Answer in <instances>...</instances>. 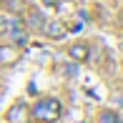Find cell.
<instances>
[{"instance_id": "30bf717a", "label": "cell", "mask_w": 123, "mask_h": 123, "mask_svg": "<svg viewBox=\"0 0 123 123\" xmlns=\"http://www.w3.org/2000/svg\"><path fill=\"white\" fill-rule=\"evenodd\" d=\"M18 18H8V15H0V35H8V30L15 25Z\"/></svg>"}, {"instance_id": "6da1fadb", "label": "cell", "mask_w": 123, "mask_h": 123, "mask_svg": "<svg viewBox=\"0 0 123 123\" xmlns=\"http://www.w3.org/2000/svg\"><path fill=\"white\" fill-rule=\"evenodd\" d=\"M63 116V105L58 98H40L35 105L30 108V118H35L38 123H55Z\"/></svg>"}, {"instance_id": "9c48e42d", "label": "cell", "mask_w": 123, "mask_h": 123, "mask_svg": "<svg viewBox=\"0 0 123 123\" xmlns=\"http://www.w3.org/2000/svg\"><path fill=\"white\" fill-rule=\"evenodd\" d=\"M98 123H121V118H118V113H116V111H100Z\"/></svg>"}, {"instance_id": "3957f363", "label": "cell", "mask_w": 123, "mask_h": 123, "mask_svg": "<svg viewBox=\"0 0 123 123\" xmlns=\"http://www.w3.org/2000/svg\"><path fill=\"white\" fill-rule=\"evenodd\" d=\"M5 121L8 123H28L30 121V108H28V103L25 100H15V103L8 108V113H5Z\"/></svg>"}, {"instance_id": "277c9868", "label": "cell", "mask_w": 123, "mask_h": 123, "mask_svg": "<svg viewBox=\"0 0 123 123\" xmlns=\"http://www.w3.org/2000/svg\"><path fill=\"white\" fill-rule=\"evenodd\" d=\"M43 35L50 38V40H60V38L68 35V25L63 23V20H45V25H43Z\"/></svg>"}, {"instance_id": "ba28073f", "label": "cell", "mask_w": 123, "mask_h": 123, "mask_svg": "<svg viewBox=\"0 0 123 123\" xmlns=\"http://www.w3.org/2000/svg\"><path fill=\"white\" fill-rule=\"evenodd\" d=\"M25 3L28 0H0V10H5V15H15L18 18L25 10Z\"/></svg>"}, {"instance_id": "8992f818", "label": "cell", "mask_w": 123, "mask_h": 123, "mask_svg": "<svg viewBox=\"0 0 123 123\" xmlns=\"http://www.w3.org/2000/svg\"><path fill=\"white\" fill-rule=\"evenodd\" d=\"M20 48L18 45H13V43H3V45H0V63L3 65H15L20 60Z\"/></svg>"}, {"instance_id": "8fae6325", "label": "cell", "mask_w": 123, "mask_h": 123, "mask_svg": "<svg viewBox=\"0 0 123 123\" xmlns=\"http://www.w3.org/2000/svg\"><path fill=\"white\" fill-rule=\"evenodd\" d=\"M43 3H45V8H55V5H58L55 0H43Z\"/></svg>"}, {"instance_id": "5b68a950", "label": "cell", "mask_w": 123, "mask_h": 123, "mask_svg": "<svg viewBox=\"0 0 123 123\" xmlns=\"http://www.w3.org/2000/svg\"><path fill=\"white\" fill-rule=\"evenodd\" d=\"M5 38H10V40H13V45L23 48V45H28V40H30V33H28V28L20 23V20H15V25L8 30V35H5Z\"/></svg>"}, {"instance_id": "52a82bcc", "label": "cell", "mask_w": 123, "mask_h": 123, "mask_svg": "<svg viewBox=\"0 0 123 123\" xmlns=\"http://www.w3.org/2000/svg\"><path fill=\"white\" fill-rule=\"evenodd\" d=\"M68 55L73 58V63H86V60L91 58V45H88V43H70Z\"/></svg>"}, {"instance_id": "7a4b0ae2", "label": "cell", "mask_w": 123, "mask_h": 123, "mask_svg": "<svg viewBox=\"0 0 123 123\" xmlns=\"http://www.w3.org/2000/svg\"><path fill=\"white\" fill-rule=\"evenodd\" d=\"M20 15H23L20 23H23L28 30H38V33L43 30V25H45V13H43L40 8H35V5H25V10Z\"/></svg>"}]
</instances>
